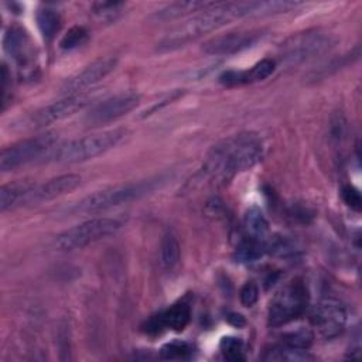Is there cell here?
<instances>
[{
	"mask_svg": "<svg viewBox=\"0 0 362 362\" xmlns=\"http://www.w3.org/2000/svg\"><path fill=\"white\" fill-rule=\"evenodd\" d=\"M308 300V288L301 279H294L287 283L274 294L269 304V327L277 328L301 317L307 310Z\"/></svg>",
	"mask_w": 362,
	"mask_h": 362,
	"instance_id": "5",
	"label": "cell"
},
{
	"mask_svg": "<svg viewBox=\"0 0 362 362\" xmlns=\"http://www.w3.org/2000/svg\"><path fill=\"white\" fill-rule=\"evenodd\" d=\"M219 349L225 359L228 361H245V345L240 338L236 337H223L219 344Z\"/></svg>",
	"mask_w": 362,
	"mask_h": 362,
	"instance_id": "26",
	"label": "cell"
},
{
	"mask_svg": "<svg viewBox=\"0 0 362 362\" xmlns=\"http://www.w3.org/2000/svg\"><path fill=\"white\" fill-rule=\"evenodd\" d=\"M240 303L245 307H252L253 304H256L257 298H259V288L256 286V283L253 281H246L243 284V287L240 288Z\"/></svg>",
	"mask_w": 362,
	"mask_h": 362,
	"instance_id": "29",
	"label": "cell"
},
{
	"mask_svg": "<svg viewBox=\"0 0 362 362\" xmlns=\"http://www.w3.org/2000/svg\"><path fill=\"white\" fill-rule=\"evenodd\" d=\"M216 1H175L171 4H167L165 7L157 10L151 17L160 21H167V20H174L180 18L188 14L194 13H201L209 7H212Z\"/></svg>",
	"mask_w": 362,
	"mask_h": 362,
	"instance_id": "18",
	"label": "cell"
},
{
	"mask_svg": "<svg viewBox=\"0 0 362 362\" xmlns=\"http://www.w3.org/2000/svg\"><path fill=\"white\" fill-rule=\"evenodd\" d=\"M96 96H98V92L69 93L68 96L62 98L61 100L54 102V103L37 110L31 117V123H33V126L41 127V126H47L54 122L66 119V117L75 115L76 112L85 109L88 105H90L96 99Z\"/></svg>",
	"mask_w": 362,
	"mask_h": 362,
	"instance_id": "10",
	"label": "cell"
},
{
	"mask_svg": "<svg viewBox=\"0 0 362 362\" xmlns=\"http://www.w3.org/2000/svg\"><path fill=\"white\" fill-rule=\"evenodd\" d=\"M140 103V96L137 93H119L112 98L100 100L95 105L89 113H86V123L90 126L105 124L113 122L129 112H132Z\"/></svg>",
	"mask_w": 362,
	"mask_h": 362,
	"instance_id": "11",
	"label": "cell"
},
{
	"mask_svg": "<svg viewBox=\"0 0 362 362\" xmlns=\"http://www.w3.org/2000/svg\"><path fill=\"white\" fill-rule=\"evenodd\" d=\"M120 226L122 223L113 218H93L57 235L54 246L62 252L82 249L96 240L115 235Z\"/></svg>",
	"mask_w": 362,
	"mask_h": 362,
	"instance_id": "6",
	"label": "cell"
},
{
	"mask_svg": "<svg viewBox=\"0 0 362 362\" xmlns=\"http://www.w3.org/2000/svg\"><path fill=\"white\" fill-rule=\"evenodd\" d=\"M313 341H314L313 332L310 329H305V328L287 332L281 338L283 344H286L288 346H293V348H297V349H308L311 346Z\"/></svg>",
	"mask_w": 362,
	"mask_h": 362,
	"instance_id": "27",
	"label": "cell"
},
{
	"mask_svg": "<svg viewBox=\"0 0 362 362\" xmlns=\"http://www.w3.org/2000/svg\"><path fill=\"white\" fill-rule=\"evenodd\" d=\"M79 184L81 177L78 174H62L41 184H33L28 194L27 205L51 201L54 198L65 195L74 191Z\"/></svg>",
	"mask_w": 362,
	"mask_h": 362,
	"instance_id": "14",
	"label": "cell"
},
{
	"mask_svg": "<svg viewBox=\"0 0 362 362\" xmlns=\"http://www.w3.org/2000/svg\"><path fill=\"white\" fill-rule=\"evenodd\" d=\"M164 181L161 177L143 180L139 182H129L116 187H110L102 191H98L92 195H88L82 201L74 205L72 211L76 214H93L100 212L130 201L139 199L150 192H153Z\"/></svg>",
	"mask_w": 362,
	"mask_h": 362,
	"instance_id": "4",
	"label": "cell"
},
{
	"mask_svg": "<svg viewBox=\"0 0 362 362\" xmlns=\"http://www.w3.org/2000/svg\"><path fill=\"white\" fill-rule=\"evenodd\" d=\"M191 320V308L187 303L180 301L168 307L167 310L153 315L146 324V332L158 334L163 329L182 331Z\"/></svg>",
	"mask_w": 362,
	"mask_h": 362,
	"instance_id": "15",
	"label": "cell"
},
{
	"mask_svg": "<svg viewBox=\"0 0 362 362\" xmlns=\"http://www.w3.org/2000/svg\"><path fill=\"white\" fill-rule=\"evenodd\" d=\"M342 198H344L345 204L349 205L352 209H355V211L361 209V195H359V191L356 188H354L352 185L344 187Z\"/></svg>",
	"mask_w": 362,
	"mask_h": 362,
	"instance_id": "31",
	"label": "cell"
},
{
	"mask_svg": "<svg viewBox=\"0 0 362 362\" xmlns=\"http://www.w3.org/2000/svg\"><path fill=\"white\" fill-rule=\"evenodd\" d=\"M37 25L40 33L42 34V37L45 40H51L57 31L59 30V24H61V17L58 14V11H55L51 7H42L37 11Z\"/></svg>",
	"mask_w": 362,
	"mask_h": 362,
	"instance_id": "24",
	"label": "cell"
},
{
	"mask_svg": "<svg viewBox=\"0 0 362 362\" xmlns=\"http://www.w3.org/2000/svg\"><path fill=\"white\" fill-rule=\"evenodd\" d=\"M263 37L262 31H230L208 40L202 49L209 55H230L253 47Z\"/></svg>",
	"mask_w": 362,
	"mask_h": 362,
	"instance_id": "12",
	"label": "cell"
},
{
	"mask_svg": "<svg viewBox=\"0 0 362 362\" xmlns=\"http://www.w3.org/2000/svg\"><path fill=\"white\" fill-rule=\"evenodd\" d=\"M274 66H276V62L273 59L264 58V59L259 61L257 64H255L250 69L223 72L219 76V81L223 85H228V86L246 85V83L259 82V81H263L267 76H270L273 74V71H274Z\"/></svg>",
	"mask_w": 362,
	"mask_h": 362,
	"instance_id": "16",
	"label": "cell"
},
{
	"mask_svg": "<svg viewBox=\"0 0 362 362\" xmlns=\"http://www.w3.org/2000/svg\"><path fill=\"white\" fill-rule=\"evenodd\" d=\"M263 158V143L255 133L230 136L209 151L202 174L214 181L226 182L236 174L250 170Z\"/></svg>",
	"mask_w": 362,
	"mask_h": 362,
	"instance_id": "2",
	"label": "cell"
},
{
	"mask_svg": "<svg viewBox=\"0 0 362 362\" xmlns=\"http://www.w3.org/2000/svg\"><path fill=\"white\" fill-rule=\"evenodd\" d=\"M123 6V3H115V1H102V3H95L93 8L95 13L103 17L112 18L116 13H119V8Z\"/></svg>",
	"mask_w": 362,
	"mask_h": 362,
	"instance_id": "30",
	"label": "cell"
},
{
	"mask_svg": "<svg viewBox=\"0 0 362 362\" xmlns=\"http://www.w3.org/2000/svg\"><path fill=\"white\" fill-rule=\"evenodd\" d=\"M124 134L126 132L123 129H113L69 140L61 144L57 143L44 158L47 161L65 164L86 161L113 148L124 137Z\"/></svg>",
	"mask_w": 362,
	"mask_h": 362,
	"instance_id": "3",
	"label": "cell"
},
{
	"mask_svg": "<svg viewBox=\"0 0 362 362\" xmlns=\"http://www.w3.org/2000/svg\"><path fill=\"white\" fill-rule=\"evenodd\" d=\"M34 182L6 184L0 189V211L7 212L27 205L28 194Z\"/></svg>",
	"mask_w": 362,
	"mask_h": 362,
	"instance_id": "19",
	"label": "cell"
},
{
	"mask_svg": "<svg viewBox=\"0 0 362 362\" xmlns=\"http://www.w3.org/2000/svg\"><path fill=\"white\" fill-rule=\"evenodd\" d=\"M117 65V59L115 57H103L99 58L89 65H86L81 72L66 79L62 85V92L65 93H76L83 92V89L95 85L106 75H109Z\"/></svg>",
	"mask_w": 362,
	"mask_h": 362,
	"instance_id": "13",
	"label": "cell"
},
{
	"mask_svg": "<svg viewBox=\"0 0 362 362\" xmlns=\"http://www.w3.org/2000/svg\"><path fill=\"white\" fill-rule=\"evenodd\" d=\"M160 356L168 361H184L192 356V346L181 339H174L164 344L160 349Z\"/></svg>",
	"mask_w": 362,
	"mask_h": 362,
	"instance_id": "25",
	"label": "cell"
},
{
	"mask_svg": "<svg viewBox=\"0 0 362 362\" xmlns=\"http://www.w3.org/2000/svg\"><path fill=\"white\" fill-rule=\"evenodd\" d=\"M260 358L263 361H290V362L313 359V356L308 354L307 349H297L283 342H279L276 345L266 348Z\"/></svg>",
	"mask_w": 362,
	"mask_h": 362,
	"instance_id": "21",
	"label": "cell"
},
{
	"mask_svg": "<svg viewBox=\"0 0 362 362\" xmlns=\"http://www.w3.org/2000/svg\"><path fill=\"white\" fill-rule=\"evenodd\" d=\"M86 37H88V31H86L85 27H82V25H74V27H71V28L66 31V34L62 37L59 45H61L62 49L69 51V49H74V48L79 47V45L86 40Z\"/></svg>",
	"mask_w": 362,
	"mask_h": 362,
	"instance_id": "28",
	"label": "cell"
},
{
	"mask_svg": "<svg viewBox=\"0 0 362 362\" xmlns=\"http://www.w3.org/2000/svg\"><path fill=\"white\" fill-rule=\"evenodd\" d=\"M243 229L246 238L266 240L269 233V222L260 208L252 206L243 216Z\"/></svg>",
	"mask_w": 362,
	"mask_h": 362,
	"instance_id": "20",
	"label": "cell"
},
{
	"mask_svg": "<svg viewBox=\"0 0 362 362\" xmlns=\"http://www.w3.org/2000/svg\"><path fill=\"white\" fill-rule=\"evenodd\" d=\"M264 253H267L266 240L246 238L240 240L235 250V259L240 263H252L259 260Z\"/></svg>",
	"mask_w": 362,
	"mask_h": 362,
	"instance_id": "22",
	"label": "cell"
},
{
	"mask_svg": "<svg viewBox=\"0 0 362 362\" xmlns=\"http://www.w3.org/2000/svg\"><path fill=\"white\" fill-rule=\"evenodd\" d=\"M334 44L329 34L308 30L288 37L280 47V57L288 64H300L328 51Z\"/></svg>",
	"mask_w": 362,
	"mask_h": 362,
	"instance_id": "8",
	"label": "cell"
},
{
	"mask_svg": "<svg viewBox=\"0 0 362 362\" xmlns=\"http://www.w3.org/2000/svg\"><path fill=\"white\" fill-rule=\"evenodd\" d=\"M58 137L55 133H44L35 137L17 141L0 153V170L3 173L16 170L40 157H45L48 151L57 144Z\"/></svg>",
	"mask_w": 362,
	"mask_h": 362,
	"instance_id": "7",
	"label": "cell"
},
{
	"mask_svg": "<svg viewBox=\"0 0 362 362\" xmlns=\"http://www.w3.org/2000/svg\"><path fill=\"white\" fill-rule=\"evenodd\" d=\"M300 6L298 1L267 0V1H216L212 7L197 13L181 25L171 30L156 47L158 52H171L185 47L191 41L215 31L233 20L243 17H264L286 13Z\"/></svg>",
	"mask_w": 362,
	"mask_h": 362,
	"instance_id": "1",
	"label": "cell"
},
{
	"mask_svg": "<svg viewBox=\"0 0 362 362\" xmlns=\"http://www.w3.org/2000/svg\"><path fill=\"white\" fill-rule=\"evenodd\" d=\"M228 321H229L230 324L236 325V327L245 325V320H243V317H242L240 314H230V315L228 317Z\"/></svg>",
	"mask_w": 362,
	"mask_h": 362,
	"instance_id": "32",
	"label": "cell"
},
{
	"mask_svg": "<svg viewBox=\"0 0 362 362\" xmlns=\"http://www.w3.org/2000/svg\"><path fill=\"white\" fill-rule=\"evenodd\" d=\"M4 49L18 64L25 65L31 58V42L21 27H10L4 35Z\"/></svg>",
	"mask_w": 362,
	"mask_h": 362,
	"instance_id": "17",
	"label": "cell"
},
{
	"mask_svg": "<svg viewBox=\"0 0 362 362\" xmlns=\"http://www.w3.org/2000/svg\"><path fill=\"white\" fill-rule=\"evenodd\" d=\"M180 262V243L177 238L167 232L161 239L160 246V263L165 270H173Z\"/></svg>",
	"mask_w": 362,
	"mask_h": 362,
	"instance_id": "23",
	"label": "cell"
},
{
	"mask_svg": "<svg viewBox=\"0 0 362 362\" xmlns=\"http://www.w3.org/2000/svg\"><path fill=\"white\" fill-rule=\"evenodd\" d=\"M311 324L325 339L337 338L346 325L345 305L332 297L321 298L310 313Z\"/></svg>",
	"mask_w": 362,
	"mask_h": 362,
	"instance_id": "9",
	"label": "cell"
}]
</instances>
